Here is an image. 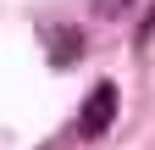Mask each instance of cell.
Wrapping results in <instances>:
<instances>
[{
	"mask_svg": "<svg viewBox=\"0 0 155 150\" xmlns=\"http://www.w3.org/2000/svg\"><path fill=\"white\" fill-rule=\"evenodd\" d=\"M111 122H116V84H94L83 111H78V134L83 139H105Z\"/></svg>",
	"mask_w": 155,
	"mask_h": 150,
	"instance_id": "cell-1",
	"label": "cell"
},
{
	"mask_svg": "<svg viewBox=\"0 0 155 150\" xmlns=\"http://www.w3.org/2000/svg\"><path fill=\"white\" fill-rule=\"evenodd\" d=\"M45 45H50V61H55V67H72L78 56H83V28L55 22V28H45Z\"/></svg>",
	"mask_w": 155,
	"mask_h": 150,
	"instance_id": "cell-2",
	"label": "cell"
},
{
	"mask_svg": "<svg viewBox=\"0 0 155 150\" xmlns=\"http://www.w3.org/2000/svg\"><path fill=\"white\" fill-rule=\"evenodd\" d=\"M122 6H127V0H100V11H105V17H116Z\"/></svg>",
	"mask_w": 155,
	"mask_h": 150,
	"instance_id": "cell-3",
	"label": "cell"
},
{
	"mask_svg": "<svg viewBox=\"0 0 155 150\" xmlns=\"http://www.w3.org/2000/svg\"><path fill=\"white\" fill-rule=\"evenodd\" d=\"M50 150H61V145H50Z\"/></svg>",
	"mask_w": 155,
	"mask_h": 150,
	"instance_id": "cell-4",
	"label": "cell"
}]
</instances>
